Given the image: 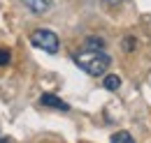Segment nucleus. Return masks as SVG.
<instances>
[{"label": "nucleus", "instance_id": "nucleus-10", "mask_svg": "<svg viewBox=\"0 0 151 143\" xmlns=\"http://www.w3.org/2000/svg\"><path fill=\"white\" fill-rule=\"evenodd\" d=\"M0 143H9V139H2V136H0Z\"/></svg>", "mask_w": 151, "mask_h": 143}, {"label": "nucleus", "instance_id": "nucleus-8", "mask_svg": "<svg viewBox=\"0 0 151 143\" xmlns=\"http://www.w3.org/2000/svg\"><path fill=\"white\" fill-rule=\"evenodd\" d=\"M9 58H12V53H9L7 49H0V67H5V65L9 62Z\"/></svg>", "mask_w": 151, "mask_h": 143}, {"label": "nucleus", "instance_id": "nucleus-6", "mask_svg": "<svg viewBox=\"0 0 151 143\" xmlns=\"http://www.w3.org/2000/svg\"><path fill=\"white\" fill-rule=\"evenodd\" d=\"M109 143H135V139H132L128 132H116V134H112Z\"/></svg>", "mask_w": 151, "mask_h": 143}, {"label": "nucleus", "instance_id": "nucleus-7", "mask_svg": "<svg viewBox=\"0 0 151 143\" xmlns=\"http://www.w3.org/2000/svg\"><path fill=\"white\" fill-rule=\"evenodd\" d=\"M84 46H86V49H105V39H100V37H88V39L84 42Z\"/></svg>", "mask_w": 151, "mask_h": 143}, {"label": "nucleus", "instance_id": "nucleus-5", "mask_svg": "<svg viewBox=\"0 0 151 143\" xmlns=\"http://www.w3.org/2000/svg\"><path fill=\"white\" fill-rule=\"evenodd\" d=\"M102 86H105L107 90H112V92H114V90L121 88V79H119V76H114V74H109V76H105Z\"/></svg>", "mask_w": 151, "mask_h": 143}, {"label": "nucleus", "instance_id": "nucleus-2", "mask_svg": "<svg viewBox=\"0 0 151 143\" xmlns=\"http://www.w3.org/2000/svg\"><path fill=\"white\" fill-rule=\"evenodd\" d=\"M30 44H33L35 49L47 51V53H56L58 46H60L56 33H51V30H47V28H37V30L30 35Z\"/></svg>", "mask_w": 151, "mask_h": 143}, {"label": "nucleus", "instance_id": "nucleus-1", "mask_svg": "<svg viewBox=\"0 0 151 143\" xmlns=\"http://www.w3.org/2000/svg\"><path fill=\"white\" fill-rule=\"evenodd\" d=\"M72 60L79 69H84L88 76H102V72L109 67L112 58L105 53V49H81L72 53Z\"/></svg>", "mask_w": 151, "mask_h": 143}, {"label": "nucleus", "instance_id": "nucleus-3", "mask_svg": "<svg viewBox=\"0 0 151 143\" xmlns=\"http://www.w3.org/2000/svg\"><path fill=\"white\" fill-rule=\"evenodd\" d=\"M40 104H42V106H49V108H56V111H70V106H68L63 99H58L56 95H51V92H44V95L40 97Z\"/></svg>", "mask_w": 151, "mask_h": 143}, {"label": "nucleus", "instance_id": "nucleus-9", "mask_svg": "<svg viewBox=\"0 0 151 143\" xmlns=\"http://www.w3.org/2000/svg\"><path fill=\"white\" fill-rule=\"evenodd\" d=\"M105 5H109V7H119L121 2H126V0H102Z\"/></svg>", "mask_w": 151, "mask_h": 143}, {"label": "nucleus", "instance_id": "nucleus-4", "mask_svg": "<svg viewBox=\"0 0 151 143\" xmlns=\"http://www.w3.org/2000/svg\"><path fill=\"white\" fill-rule=\"evenodd\" d=\"M33 14H44L49 7H51V0H21Z\"/></svg>", "mask_w": 151, "mask_h": 143}]
</instances>
